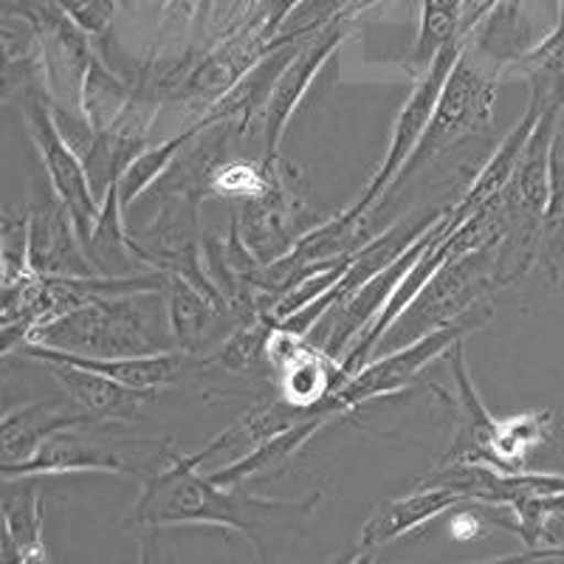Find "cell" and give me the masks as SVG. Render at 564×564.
Listing matches in <instances>:
<instances>
[{
	"label": "cell",
	"instance_id": "cell-1",
	"mask_svg": "<svg viewBox=\"0 0 564 564\" xmlns=\"http://www.w3.org/2000/svg\"><path fill=\"white\" fill-rule=\"evenodd\" d=\"M161 457L164 466L153 475L141 477V494L124 517V528L135 531H161L178 525L224 528V531L243 533L257 558L265 562L271 556L265 551L271 539L294 528L296 522H308L322 506V491L308 494L302 500H271V497L243 494L240 486H218L209 480V475H200L198 457L175 449L173 441L161 443Z\"/></svg>",
	"mask_w": 564,
	"mask_h": 564
},
{
	"label": "cell",
	"instance_id": "cell-2",
	"mask_svg": "<svg viewBox=\"0 0 564 564\" xmlns=\"http://www.w3.org/2000/svg\"><path fill=\"white\" fill-rule=\"evenodd\" d=\"M29 341L54 350L79 352V356H99V359L175 350L164 289L102 296L79 305L40 325Z\"/></svg>",
	"mask_w": 564,
	"mask_h": 564
},
{
	"label": "cell",
	"instance_id": "cell-3",
	"mask_svg": "<svg viewBox=\"0 0 564 564\" xmlns=\"http://www.w3.org/2000/svg\"><path fill=\"white\" fill-rule=\"evenodd\" d=\"M497 240L466 257L446 260L435 271V276L423 285L421 294L406 305L404 314L387 327L372 359L463 319L477 305H482L494 291H500L497 285Z\"/></svg>",
	"mask_w": 564,
	"mask_h": 564
},
{
	"label": "cell",
	"instance_id": "cell-4",
	"mask_svg": "<svg viewBox=\"0 0 564 564\" xmlns=\"http://www.w3.org/2000/svg\"><path fill=\"white\" fill-rule=\"evenodd\" d=\"M497 85H500L497 74L488 70L486 65L477 63V59L463 48L460 59H457V65L452 68L449 79H446L441 97H437L430 128H426L421 144H417L412 159L406 161L401 175L395 178V184L390 186L387 198L395 195L412 175L421 173V170L426 167L430 161H435L437 155L460 148L463 141L482 133V130L491 124L494 102H497ZM384 200H381V204H384Z\"/></svg>",
	"mask_w": 564,
	"mask_h": 564
},
{
	"label": "cell",
	"instance_id": "cell-5",
	"mask_svg": "<svg viewBox=\"0 0 564 564\" xmlns=\"http://www.w3.org/2000/svg\"><path fill=\"white\" fill-rule=\"evenodd\" d=\"M491 319L494 305L486 300L482 305H477L471 314L463 316V319L452 322V325L441 327V330H432V334L421 336V339L410 341V345L404 347H398V350L381 352V356L370 359L359 372H352L350 379L334 392V398L345 406V412H352L359 410V406L379 401V398L395 395V392L415 384L417 376H421L432 361L446 356L457 341L477 334V330L486 327Z\"/></svg>",
	"mask_w": 564,
	"mask_h": 564
},
{
	"label": "cell",
	"instance_id": "cell-6",
	"mask_svg": "<svg viewBox=\"0 0 564 564\" xmlns=\"http://www.w3.org/2000/svg\"><path fill=\"white\" fill-rule=\"evenodd\" d=\"M460 224L463 220L455 218V212H452V206H449V212H446V215H443V218L437 220L430 231H423L421 238H417L415 243L404 251V254L398 257L395 263H390L384 271H379L376 276H370L365 285H359L356 291H350L345 300L334 302V305H330V308L322 314V319L311 327L308 339L314 341L316 347H322L327 356H334L336 361L345 359V352L350 350L352 341L359 339L367 327L372 325V319H376V316L384 311V305L390 302V296L395 294V289L406 276V271L412 269V263H415L417 257L426 251V246L435 243L443 231L457 229Z\"/></svg>",
	"mask_w": 564,
	"mask_h": 564
},
{
	"label": "cell",
	"instance_id": "cell-7",
	"mask_svg": "<svg viewBox=\"0 0 564 564\" xmlns=\"http://www.w3.org/2000/svg\"><path fill=\"white\" fill-rule=\"evenodd\" d=\"M463 40H452L449 45H443L441 52L435 54L426 70L417 74V83L412 85V94L406 97V102L401 105L395 116V124H392V133H390V148H387L384 161H381L379 173L372 175L370 184L365 186V193L356 204L350 206V215L352 218H367L372 215V209L387 198L390 193V186L395 184V178L401 175L406 161L412 159L415 148L421 144L423 133L430 128L432 122V113H435V105L437 97H441L443 85L449 79L452 68L457 65L463 54Z\"/></svg>",
	"mask_w": 564,
	"mask_h": 564
},
{
	"label": "cell",
	"instance_id": "cell-8",
	"mask_svg": "<svg viewBox=\"0 0 564 564\" xmlns=\"http://www.w3.org/2000/svg\"><path fill=\"white\" fill-rule=\"evenodd\" d=\"M18 105L23 110V124H26L29 139H32L40 164L45 170V181L52 186V193L68 206L79 238H83V246H88L90 235L97 229L102 200L97 198L94 186H90L83 159L59 135L45 90H29V94L18 97Z\"/></svg>",
	"mask_w": 564,
	"mask_h": 564
},
{
	"label": "cell",
	"instance_id": "cell-9",
	"mask_svg": "<svg viewBox=\"0 0 564 564\" xmlns=\"http://www.w3.org/2000/svg\"><path fill=\"white\" fill-rule=\"evenodd\" d=\"M238 206L240 212H231L238 218L240 235L263 263H271L291 251V246L311 229L308 209L302 198L300 170L285 159L276 161V175L269 193Z\"/></svg>",
	"mask_w": 564,
	"mask_h": 564
},
{
	"label": "cell",
	"instance_id": "cell-10",
	"mask_svg": "<svg viewBox=\"0 0 564 564\" xmlns=\"http://www.w3.org/2000/svg\"><path fill=\"white\" fill-rule=\"evenodd\" d=\"M446 212H449V206H443V209L417 212V215H410V218L401 220V224L390 226L387 231H381V235H376V238L367 240L361 249L352 251L350 265H347L345 276L336 282L334 289L327 291L325 296H319L316 302H311L308 308H302L300 314L289 316L285 322H276V325L285 327V330H291V334L308 336L311 327L322 319V314H325V311L330 308L334 302L345 300L350 291H356L359 285H365L370 276H376L379 271H384L387 265L395 263L398 257L404 254V251L410 249L417 238H421L423 231H430L432 226H435L437 220L446 215Z\"/></svg>",
	"mask_w": 564,
	"mask_h": 564
},
{
	"label": "cell",
	"instance_id": "cell-11",
	"mask_svg": "<svg viewBox=\"0 0 564 564\" xmlns=\"http://www.w3.org/2000/svg\"><path fill=\"white\" fill-rule=\"evenodd\" d=\"M356 14L347 12L339 20H334L330 26L322 29L311 40L296 48L294 59L285 65V70L276 79L274 90H271L269 108H265V122H263V161L280 159L282 135L289 130L291 119H294L296 108L302 105L305 94H308L311 83L319 77V70L325 68L327 59L339 52V45L345 43L347 32H350Z\"/></svg>",
	"mask_w": 564,
	"mask_h": 564
},
{
	"label": "cell",
	"instance_id": "cell-12",
	"mask_svg": "<svg viewBox=\"0 0 564 564\" xmlns=\"http://www.w3.org/2000/svg\"><path fill=\"white\" fill-rule=\"evenodd\" d=\"M29 269L37 276L99 274L68 206L54 193L37 195L29 204Z\"/></svg>",
	"mask_w": 564,
	"mask_h": 564
},
{
	"label": "cell",
	"instance_id": "cell-13",
	"mask_svg": "<svg viewBox=\"0 0 564 564\" xmlns=\"http://www.w3.org/2000/svg\"><path fill=\"white\" fill-rule=\"evenodd\" d=\"M128 443H99L85 437L79 430H65L48 437L26 463L3 466L0 471H3V482L32 480V477L85 475V471H90V475L139 477V471L124 460L122 446H128Z\"/></svg>",
	"mask_w": 564,
	"mask_h": 564
},
{
	"label": "cell",
	"instance_id": "cell-14",
	"mask_svg": "<svg viewBox=\"0 0 564 564\" xmlns=\"http://www.w3.org/2000/svg\"><path fill=\"white\" fill-rule=\"evenodd\" d=\"M466 502H471L466 494L446 486H421L417 491L406 494V497L381 502L370 513L365 528H361L356 551L347 556V562H370L387 545L398 542L401 536H410V533H415L426 522L437 520L446 511H455V508L466 506Z\"/></svg>",
	"mask_w": 564,
	"mask_h": 564
},
{
	"label": "cell",
	"instance_id": "cell-15",
	"mask_svg": "<svg viewBox=\"0 0 564 564\" xmlns=\"http://www.w3.org/2000/svg\"><path fill=\"white\" fill-rule=\"evenodd\" d=\"M20 356H29L34 361H59V365H74L83 370L102 372L108 379L119 381L133 390L159 392L161 387H170L181 372L195 370V367H206L204 359L186 356L181 350L153 352V356H119V359H99V356H79V352L54 350V347L37 345V341H26L20 347Z\"/></svg>",
	"mask_w": 564,
	"mask_h": 564
},
{
	"label": "cell",
	"instance_id": "cell-16",
	"mask_svg": "<svg viewBox=\"0 0 564 564\" xmlns=\"http://www.w3.org/2000/svg\"><path fill=\"white\" fill-rule=\"evenodd\" d=\"M547 32H539L531 0H500L466 37V52L497 74L502 83L508 65L528 54Z\"/></svg>",
	"mask_w": 564,
	"mask_h": 564
},
{
	"label": "cell",
	"instance_id": "cell-17",
	"mask_svg": "<svg viewBox=\"0 0 564 564\" xmlns=\"http://www.w3.org/2000/svg\"><path fill=\"white\" fill-rule=\"evenodd\" d=\"M316 412H336V415H345V406L336 401L334 395L327 398L325 406H316V410H308V406H294L289 401H269V404H257L246 412L240 421H235L231 426H226L224 432L212 437L209 443H204V449L195 452L198 463L215 460V457H224L226 463L240 460L243 455H249L251 449H257L260 443H265L269 437L280 435V432L291 430L305 417L316 415ZM224 463V466H226Z\"/></svg>",
	"mask_w": 564,
	"mask_h": 564
},
{
	"label": "cell",
	"instance_id": "cell-18",
	"mask_svg": "<svg viewBox=\"0 0 564 564\" xmlns=\"http://www.w3.org/2000/svg\"><path fill=\"white\" fill-rule=\"evenodd\" d=\"M40 365L52 372V379L57 381L70 404L94 417L97 426L128 421L141 406H148L159 395V392L124 387L102 376V372L83 370V367L59 365V361H40Z\"/></svg>",
	"mask_w": 564,
	"mask_h": 564
},
{
	"label": "cell",
	"instance_id": "cell-19",
	"mask_svg": "<svg viewBox=\"0 0 564 564\" xmlns=\"http://www.w3.org/2000/svg\"><path fill=\"white\" fill-rule=\"evenodd\" d=\"M85 426H97V423L70 404L68 398H48V401H34V404L18 406V410H7L3 423H0L3 466L26 463L57 432L85 430Z\"/></svg>",
	"mask_w": 564,
	"mask_h": 564
},
{
	"label": "cell",
	"instance_id": "cell-20",
	"mask_svg": "<svg viewBox=\"0 0 564 564\" xmlns=\"http://www.w3.org/2000/svg\"><path fill=\"white\" fill-rule=\"evenodd\" d=\"M164 300H167V319L175 350L206 361V356L224 341V336H218V325L231 316L218 308L209 296L200 294L193 282L175 274H167Z\"/></svg>",
	"mask_w": 564,
	"mask_h": 564
},
{
	"label": "cell",
	"instance_id": "cell-21",
	"mask_svg": "<svg viewBox=\"0 0 564 564\" xmlns=\"http://www.w3.org/2000/svg\"><path fill=\"white\" fill-rule=\"evenodd\" d=\"M551 102H564V99H547L545 94H533L528 99V108L522 113V119L511 128V133L500 141V148L494 150L491 159L482 164L480 173L475 175V181L468 184V189L463 193V198L452 206L455 218L466 220L471 212H477L480 206H486L488 200L497 198V195L506 189V184L511 181L513 170H517V161H520L522 150H525L528 139H531L533 128H536L539 116L545 113V108Z\"/></svg>",
	"mask_w": 564,
	"mask_h": 564
},
{
	"label": "cell",
	"instance_id": "cell-22",
	"mask_svg": "<svg viewBox=\"0 0 564 564\" xmlns=\"http://www.w3.org/2000/svg\"><path fill=\"white\" fill-rule=\"evenodd\" d=\"M336 417L341 415H336V412H316V415L305 417V421H300L296 426H291V430L280 432V435L260 443L257 449H251L249 455H243L240 460L212 468L209 480L226 488H238V486H246V482L257 480V477L274 475V471H280L285 463L294 460V457L300 455L302 446H305L316 432L325 430L327 423L336 421Z\"/></svg>",
	"mask_w": 564,
	"mask_h": 564
},
{
	"label": "cell",
	"instance_id": "cell-23",
	"mask_svg": "<svg viewBox=\"0 0 564 564\" xmlns=\"http://www.w3.org/2000/svg\"><path fill=\"white\" fill-rule=\"evenodd\" d=\"M20 482V491H12L7 482L3 497V545L0 562L3 564H43L48 562L43 531V497L37 482Z\"/></svg>",
	"mask_w": 564,
	"mask_h": 564
},
{
	"label": "cell",
	"instance_id": "cell-24",
	"mask_svg": "<svg viewBox=\"0 0 564 564\" xmlns=\"http://www.w3.org/2000/svg\"><path fill=\"white\" fill-rule=\"evenodd\" d=\"M556 430V412L528 410L517 415L497 417L491 452L497 471H522L533 455L553 437Z\"/></svg>",
	"mask_w": 564,
	"mask_h": 564
},
{
	"label": "cell",
	"instance_id": "cell-25",
	"mask_svg": "<svg viewBox=\"0 0 564 564\" xmlns=\"http://www.w3.org/2000/svg\"><path fill=\"white\" fill-rule=\"evenodd\" d=\"M215 124H224L218 116H212V113L200 116L193 128L181 130V133L173 135V139H164V141H159V144H150V148L144 150L139 159H133V164L124 170L122 181H119V200H122L124 212H128L130 206L141 198V195L150 193V189H153V186L159 184L164 175H167V170L173 167L175 161H178V155L184 153V150L189 148V144H193L200 133H204V130L215 128Z\"/></svg>",
	"mask_w": 564,
	"mask_h": 564
},
{
	"label": "cell",
	"instance_id": "cell-26",
	"mask_svg": "<svg viewBox=\"0 0 564 564\" xmlns=\"http://www.w3.org/2000/svg\"><path fill=\"white\" fill-rule=\"evenodd\" d=\"M135 94L139 88H135L133 74L119 65H110L97 52L83 85V113L88 116L94 130H108L110 124L119 122L133 105Z\"/></svg>",
	"mask_w": 564,
	"mask_h": 564
},
{
	"label": "cell",
	"instance_id": "cell-27",
	"mask_svg": "<svg viewBox=\"0 0 564 564\" xmlns=\"http://www.w3.org/2000/svg\"><path fill=\"white\" fill-rule=\"evenodd\" d=\"M536 265H542L551 282H558L564 271V108L558 113L556 135H553L551 186H547V204L542 212Z\"/></svg>",
	"mask_w": 564,
	"mask_h": 564
},
{
	"label": "cell",
	"instance_id": "cell-28",
	"mask_svg": "<svg viewBox=\"0 0 564 564\" xmlns=\"http://www.w3.org/2000/svg\"><path fill=\"white\" fill-rule=\"evenodd\" d=\"M274 334V322L265 314L249 316L243 322H235L226 339L206 356V367H224L231 372H257L271 370L269 361V341Z\"/></svg>",
	"mask_w": 564,
	"mask_h": 564
},
{
	"label": "cell",
	"instance_id": "cell-29",
	"mask_svg": "<svg viewBox=\"0 0 564 564\" xmlns=\"http://www.w3.org/2000/svg\"><path fill=\"white\" fill-rule=\"evenodd\" d=\"M506 79H522L533 94H545L547 99H564V18L553 23L551 32L522 54L502 74Z\"/></svg>",
	"mask_w": 564,
	"mask_h": 564
},
{
	"label": "cell",
	"instance_id": "cell-30",
	"mask_svg": "<svg viewBox=\"0 0 564 564\" xmlns=\"http://www.w3.org/2000/svg\"><path fill=\"white\" fill-rule=\"evenodd\" d=\"M282 159V155H280ZM246 161V159H220L206 175V189L218 198L231 204H246V200L263 198L274 184L276 161Z\"/></svg>",
	"mask_w": 564,
	"mask_h": 564
},
{
	"label": "cell",
	"instance_id": "cell-31",
	"mask_svg": "<svg viewBox=\"0 0 564 564\" xmlns=\"http://www.w3.org/2000/svg\"><path fill=\"white\" fill-rule=\"evenodd\" d=\"M460 40V0H421L412 68L421 74L435 59L443 45Z\"/></svg>",
	"mask_w": 564,
	"mask_h": 564
},
{
	"label": "cell",
	"instance_id": "cell-32",
	"mask_svg": "<svg viewBox=\"0 0 564 564\" xmlns=\"http://www.w3.org/2000/svg\"><path fill=\"white\" fill-rule=\"evenodd\" d=\"M0 263H3V289L32 276V269H29V204L3 212Z\"/></svg>",
	"mask_w": 564,
	"mask_h": 564
},
{
	"label": "cell",
	"instance_id": "cell-33",
	"mask_svg": "<svg viewBox=\"0 0 564 564\" xmlns=\"http://www.w3.org/2000/svg\"><path fill=\"white\" fill-rule=\"evenodd\" d=\"M300 3L302 0H257L254 7H251L226 34L257 32V37L263 40V43H271V40L276 37V32H280L282 23H285V18H289Z\"/></svg>",
	"mask_w": 564,
	"mask_h": 564
},
{
	"label": "cell",
	"instance_id": "cell-34",
	"mask_svg": "<svg viewBox=\"0 0 564 564\" xmlns=\"http://www.w3.org/2000/svg\"><path fill=\"white\" fill-rule=\"evenodd\" d=\"M85 34L97 40L108 32L116 14V0H52Z\"/></svg>",
	"mask_w": 564,
	"mask_h": 564
},
{
	"label": "cell",
	"instance_id": "cell-35",
	"mask_svg": "<svg viewBox=\"0 0 564 564\" xmlns=\"http://www.w3.org/2000/svg\"><path fill=\"white\" fill-rule=\"evenodd\" d=\"M198 12H200V0H173L167 9V29L189 26V23L195 26Z\"/></svg>",
	"mask_w": 564,
	"mask_h": 564
},
{
	"label": "cell",
	"instance_id": "cell-36",
	"mask_svg": "<svg viewBox=\"0 0 564 564\" xmlns=\"http://www.w3.org/2000/svg\"><path fill=\"white\" fill-rule=\"evenodd\" d=\"M254 3H257V0H240V7H238V12H235V20H231V26H235V23H238V20H240V18H243V14H246V12H249V9H251V7H254ZM231 26H229V29H231ZM229 29H226V32H229ZM226 32H224V34H226ZM224 34H220V37H224ZM215 40H218V37H215Z\"/></svg>",
	"mask_w": 564,
	"mask_h": 564
},
{
	"label": "cell",
	"instance_id": "cell-37",
	"mask_svg": "<svg viewBox=\"0 0 564 564\" xmlns=\"http://www.w3.org/2000/svg\"><path fill=\"white\" fill-rule=\"evenodd\" d=\"M150 3H155V7H159V9H164V12H167V9H170V3H173V0H150Z\"/></svg>",
	"mask_w": 564,
	"mask_h": 564
}]
</instances>
